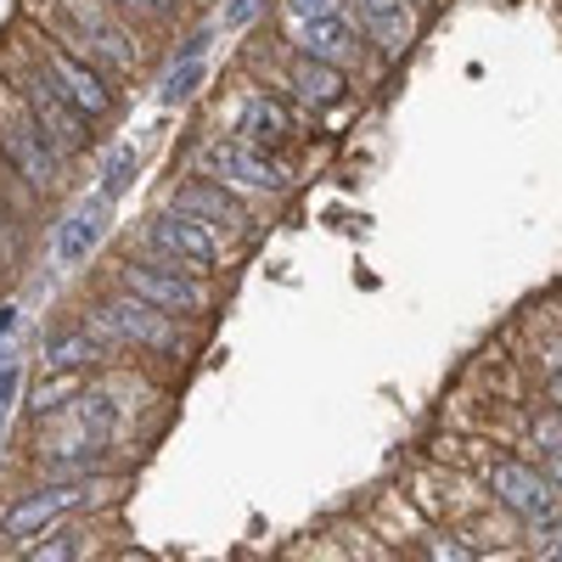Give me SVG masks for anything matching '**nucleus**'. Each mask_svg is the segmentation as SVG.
Listing matches in <instances>:
<instances>
[{
    "mask_svg": "<svg viewBox=\"0 0 562 562\" xmlns=\"http://www.w3.org/2000/svg\"><path fill=\"white\" fill-rule=\"evenodd\" d=\"M45 34H57L68 52H79L108 79H130L140 68V45H135V34H130V23L113 0H57Z\"/></svg>",
    "mask_w": 562,
    "mask_h": 562,
    "instance_id": "f257e3e1",
    "label": "nucleus"
},
{
    "mask_svg": "<svg viewBox=\"0 0 562 562\" xmlns=\"http://www.w3.org/2000/svg\"><path fill=\"white\" fill-rule=\"evenodd\" d=\"M192 175H209L220 186L243 198H281L293 192V169L281 153H265V147H248L237 135H203L198 153H192Z\"/></svg>",
    "mask_w": 562,
    "mask_h": 562,
    "instance_id": "f03ea898",
    "label": "nucleus"
},
{
    "mask_svg": "<svg viewBox=\"0 0 562 562\" xmlns=\"http://www.w3.org/2000/svg\"><path fill=\"white\" fill-rule=\"evenodd\" d=\"M0 97H7V108H0V164H7L34 198L63 192V180H68V153L23 113V102L12 97V90H0Z\"/></svg>",
    "mask_w": 562,
    "mask_h": 562,
    "instance_id": "7ed1b4c3",
    "label": "nucleus"
},
{
    "mask_svg": "<svg viewBox=\"0 0 562 562\" xmlns=\"http://www.w3.org/2000/svg\"><path fill=\"white\" fill-rule=\"evenodd\" d=\"M90 333H97L108 349H147V355H186V333L180 321L140 304L130 293H97L90 299Z\"/></svg>",
    "mask_w": 562,
    "mask_h": 562,
    "instance_id": "20e7f679",
    "label": "nucleus"
},
{
    "mask_svg": "<svg viewBox=\"0 0 562 562\" xmlns=\"http://www.w3.org/2000/svg\"><path fill=\"white\" fill-rule=\"evenodd\" d=\"M0 74H7V90H12V97L23 102V113H29V119H34L45 135H52V140H57V147H63L68 158L90 147V119H85V113H79V108L63 97V90H57L52 79L40 74V63H34L29 52H23V57H18V52H7Z\"/></svg>",
    "mask_w": 562,
    "mask_h": 562,
    "instance_id": "39448f33",
    "label": "nucleus"
},
{
    "mask_svg": "<svg viewBox=\"0 0 562 562\" xmlns=\"http://www.w3.org/2000/svg\"><path fill=\"white\" fill-rule=\"evenodd\" d=\"M113 288L130 293V299H140V304H153V310H164V315H175V321L209 315V288H203V276L175 270V265H164V259H153V254L119 259V265H113Z\"/></svg>",
    "mask_w": 562,
    "mask_h": 562,
    "instance_id": "423d86ee",
    "label": "nucleus"
},
{
    "mask_svg": "<svg viewBox=\"0 0 562 562\" xmlns=\"http://www.w3.org/2000/svg\"><path fill=\"white\" fill-rule=\"evenodd\" d=\"M29 57L40 63V74L52 79L63 97L90 119V124H108L113 113H119V90H113V79L102 74V68H90L79 52H68V45L57 40V34H45V29H34L29 34Z\"/></svg>",
    "mask_w": 562,
    "mask_h": 562,
    "instance_id": "0eeeda50",
    "label": "nucleus"
},
{
    "mask_svg": "<svg viewBox=\"0 0 562 562\" xmlns=\"http://www.w3.org/2000/svg\"><path fill=\"white\" fill-rule=\"evenodd\" d=\"M140 237H147V248H140V254H153V259H164L175 270L214 276L225 265V237H220V231L203 225V220H192V214H180V209H169V203L147 220Z\"/></svg>",
    "mask_w": 562,
    "mask_h": 562,
    "instance_id": "6e6552de",
    "label": "nucleus"
},
{
    "mask_svg": "<svg viewBox=\"0 0 562 562\" xmlns=\"http://www.w3.org/2000/svg\"><path fill=\"white\" fill-rule=\"evenodd\" d=\"M90 501H97V490H90V479H63V484H40L34 495L12 501V512L0 518V540H12V546H29L40 535H52L63 529L74 512H85Z\"/></svg>",
    "mask_w": 562,
    "mask_h": 562,
    "instance_id": "1a4fd4ad",
    "label": "nucleus"
},
{
    "mask_svg": "<svg viewBox=\"0 0 562 562\" xmlns=\"http://www.w3.org/2000/svg\"><path fill=\"white\" fill-rule=\"evenodd\" d=\"M490 490L535 529H557L562 524V495L551 490L546 473H535V467L518 461V456H495L490 461Z\"/></svg>",
    "mask_w": 562,
    "mask_h": 562,
    "instance_id": "9d476101",
    "label": "nucleus"
},
{
    "mask_svg": "<svg viewBox=\"0 0 562 562\" xmlns=\"http://www.w3.org/2000/svg\"><path fill=\"white\" fill-rule=\"evenodd\" d=\"M169 209H180V214H192V220L214 225L220 237H225V231H231V237H248V225H254L243 192H231V186H220V180H209V175L180 180V192L169 198Z\"/></svg>",
    "mask_w": 562,
    "mask_h": 562,
    "instance_id": "9b49d317",
    "label": "nucleus"
},
{
    "mask_svg": "<svg viewBox=\"0 0 562 562\" xmlns=\"http://www.w3.org/2000/svg\"><path fill=\"white\" fill-rule=\"evenodd\" d=\"M231 135L248 140V147H265V153H288L299 135V113H293V102L270 97V90H254V97H243L237 119H231Z\"/></svg>",
    "mask_w": 562,
    "mask_h": 562,
    "instance_id": "f8f14e48",
    "label": "nucleus"
},
{
    "mask_svg": "<svg viewBox=\"0 0 562 562\" xmlns=\"http://www.w3.org/2000/svg\"><path fill=\"white\" fill-rule=\"evenodd\" d=\"M349 18L378 57H400L416 40V7L411 0H349Z\"/></svg>",
    "mask_w": 562,
    "mask_h": 562,
    "instance_id": "ddd939ff",
    "label": "nucleus"
},
{
    "mask_svg": "<svg viewBox=\"0 0 562 562\" xmlns=\"http://www.w3.org/2000/svg\"><path fill=\"white\" fill-rule=\"evenodd\" d=\"M288 97L304 108V113H326V108H338L349 97V68H333V63H321V57H288Z\"/></svg>",
    "mask_w": 562,
    "mask_h": 562,
    "instance_id": "4468645a",
    "label": "nucleus"
},
{
    "mask_svg": "<svg viewBox=\"0 0 562 562\" xmlns=\"http://www.w3.org/2000/svg\"><path fill=\"white\" fill-rule=\"evenodd\" d=\"M102 231H108V198L79 203V209L57 225V243H52L57 265H79V259H90V248L102 243Z\"/></svg>",
    "mask_w": 562,
    "mask_h": 562,
    "instance_id": "2eb2a0df",
    "label": "nucleus"
},
{
    "mask_svg": "<svg viewBox=\"0 0 562 562\" xmlns=\"http://www.w3.org/2000/svg\"><path fill=\"white\" fill-rule=\"evenodd\" d=\"M45 360H52V371H97L108 360V344L90 326H63L45 338Z\"/></svg>",
    "mask_w": 562,
    "mask_h": 562,
    "instance_id": "dca6fc26",
    "label": "nucleus"
},
{
    "mask_svg": "<svg viewBox=\"0 0 562 562\" xmlns=\"http://www.w3.org/2000/svg\"><path fill=\"white\" fill-rule=\"evenodd\" d=\"M85 557H90V535L74 529V524H63V529H52V535L29 540L18 562H85Z\"/></svg>",
    "mask_w": 562,
    "mask_h": 562,
    "instance_id": "f3484780",
    "label": "nucleus"
},
{
    "mask_svg": "<svg viewBox=\"0 0 562 562\" xmlns=\"http://www.w3.org/2000/svg\"><path fill=\"white\" fill-rule=\"evenodd\" d=\"M203 79H209V57L169 63V79H164V90H158V102H164V108H186V102L203 90Z\"/></svg>",
    "mask_w": 562,
    "mask_h": 562,
    "instance_id": "a211bd4d",
    "label": "nucleus"
},
{
    "mask_svg": "<svg viewBox=\"0 0 562 562\" xmlns=\"http://www.w3.org/2000/svg\"><path fill=\"white\" fill-rule=\"evenodd\" d=\"M281 23H349V0H281Z\"/></svg>",
    "mask_w": 562,
    "mask_h": 562,
    "instance_id": "6ab92c4d",
    "label": "nucleus"
},
{
    "mask_svg": "<svg viewBox=\"0 0 562 562\" xmlns=\"http://www.w3.org/2000/svg\"><path fill=\"white\" fill-rule=\"evenodd\" d=\"M130 180H135V147H113V153H108V169H102V192H97V198L119 203V198L130 192Z\"/></svg>",
    "mask_w": 562,
    "mask_h": 562,
    "instance_id": "aec40b11",
    "label": "nucleus"
},
{
    "mask_svg": "<svg viewBox=\"0 0 562 562\" xmlns=\"http://www.w3.org/2000/svg\"><path fill=\"white\" fill-rule=\"evenodd\" d=\"M113 7H119L124 18H135V23H169L180 0H113Z\"/></svg>",
    "mask_w": 562,
    "mask_h": 562,
    "instance_id": "412c9836",
    "label": "nucleus"
},
{
    "mask_svg": "<svg viewBox=\"0 0 562 562\" xmlns=\"http://www.w3.org/2000/svg\"><path fill=\"white\" fill-rule=\"evenodd\" d=\"M428 562H479V551L467 546V540H456V535H434V546H428Z\"/></svg>",
    "mask_w": 562,
    "mask_h": 562,
    "instance_id": "4be33fe9",
    "label": "nucleus"
},
{
    "mask_svg": "<svg viewBox=\"0 0 562 562\" xmlns=\"http://www.w3.org/2000/svg\"><path fill=\"white\" fill-rule=\"evenodd\" d=\"M209 40H214V29H192V34H186L175 52H169V63H192V57H203V52H209Z\"/></svg>",
    "mask_w": 562,
    "mask_h": 562,
    "instance_id": "5701e85b",
    "label": "nucleus"
},
{
    "mask_svg": "<svg viewBox=\"0 0 562 562\" xmlns=\"http://www.w3.org/2000/svg\"><path fill=\"white\" fill-rule=\"evenodd\" d=\"M259 12H265V0H231V12H225V23H231V29H248V23H254Z\"/></svg>",
    "mask_w": 562,
    "mask_h": 562,
    "instance_id": "b1692460",
    "label": "nucleus"
},
{
    "mask_svg": "<svg viewBox=\"0 0 562 562\" xmlns=\"http://www.w3.org/2000/svg\"><path fill=\"white\" fill-rule=\"evenodd\" d=\"M18 383H23V371H18V366H0V411L18 400Z\"/></svg>",
    "mask_w": 562,
    "mask_h": 562,
    "instance_id": "393cba45",
    "label": "nucleus"
},
{
    "mask_svg": "<svg viewBox=\"0 0 562 562\" xmlns=\"http://www.w3.org/2000/svg\"><path fill=\"white\" fill-rule=\"evenodd\" d=\"M551 400H557V411H562V371H557V378H551Z\"/></svg>",
    "mask_w": 562,
    "mask_h": 562,
    "instance_id": "a878e982",
    "label": "nucleus"
}]
</instances>
